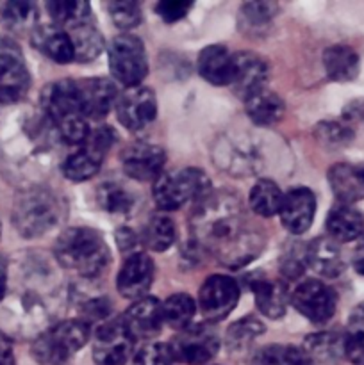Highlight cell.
<instances>
[{
	"mask_svg": "<svg viewBox=\"0 0 364 365\" xmlns=\"http://www.w3.org/2000/svg\"><path fill=\"white\" fill-rule=\"evenodd\" d=\"M191 242L198 252H209L221 264L241 267L259 255L263 241L245 225L239 198L232 192L211 191L195 203L189 220Z\"/></svg>",
	"mask_w": 364,
	"mask_h": 365,
	"instance_id": "1",
	"label": "cell"
},
{
	"mask_svg": "<svg viewBox=\"0 0 364 365\" xmlns=\"http://www.w3.org/2000/svg\"><path fill=\"white\" fill-rule=\"evenodd\" d=\"M54 255L64 269L75 271L82 278L100 277L111 264V250L106 239L88 227H71L61 232Z\"/></svg>",
	"mask_w": 364,
	"mask_h": 365,
	"instance_id": "2",
	"label": "cell"
},
{
	"mask_svg": "<svg viewBox=\"0 0 364 365\" xmlns=\"http://www.w3.org/2000/svg\"><path fill=\"white\" fill-rule=\"evenodd\" d=\"M39 102L43 114L52 121L61 141L77 146L88 139L89 123L81 110L77 82L70 78L50 82L43 88Z\"/></svg>",
	"mask_w": 364,
	"mask_h": 365,
	"instance_id": "3",
	"label": "cell"
},
{
	"mask_svg": "<svg viewBox=\"0 0 364 365\" xmlns=\"http://www.w3.org/2000/svg\"><path fill=\"white\" fill-rule=\"evenodd\" d=\"M211 192V180L200 168L163 171L153 180L152 196L157 209L170 212L186 203H196Z\"/></svg>",
	"mask_w": 364,
	"mask_h": 365,
	"instance_id": "4",
	"label": "cell"
},
{
	"mask_svg": "<svg viewBox=\"0 0 364 365\" xmlns=\"http://www.w3.org/2000/svg\"><path fill=\"white\" fill-rule=\"evenodd\" d=\"M61 220V203L45 187L25 189L13 207V223L21 237L34 239L52 230Z\"/></svg>",
	"mask_w": 364,
	"mask_h": 365,
	"instance_id": "5",
	"label": "cell"
},
{
	"mask_svg": "<svg viewBox=\"0 0 364 365\" xmlns=\"http://www.w3.org/2000/svg\"><path fill=\"white\" fill-rule=\"evenodd\" d=\"M89 341V327L81 319L61 321L39 334L32 344V356L39 365H71V359Z\"/></svg>",
	"mask_w": 364,
	"mask_h": 365,
	"instance_id": "6",
	"label": "cell"
},
{
	"mask_svg": "<svg viewBox=\"0 0 364 365\" xmlns=\"http://www.w3.org/2000/svg\"><path fill=\"white\" fill-rule=\"evenodd\" d=\"M111 75L125 88L141 86L148 75V59L143 41L134 34H118L109 45Z\"/></svg>",
	"mask_w": 364,
	"mask_h": 365,
	"instance_id": "7",
	"label": "cell"
},
{
	"mask_svg": "<svg viewBox=\"0 0 364 365\" xmlns=\"http://www.w3.org/2000/svg\"><path fill=\"white\" fill-rule=\"evenodd\" d=\"M116 132L111 127L89 130L88 139L82 143L81 148L68 155L61 166L64 177L71 182H86L95 177L106 159V153L116 143Z\"/></svg>",
	"mask_w": 364,
	"mask_h": 365,
	"instance_id": "8",
	"label": "cell"
},
{
	"mask_svg": "<svg viewBox=\"0 0 364 365\" xmlns=\"http://www.w3.org/2000/svg\"><path fill=\"white\" fill-rule=\"evenodd\" d=\"M173 360L188 365H202L214 359L220 349V337L213 324L193 323L181 330L170 344Z\"/></svg>",
	"mask_w": 364,
	"mask_h": 365,
	"instance_id": "9",
	"label": "cell"
},
{
	"mask_svg": "<svg viewBox=\"0 0 364 365\" xmlns=\"http://www.w3.org/2000/svg\"><path fill=\"white\" fill-rule=\"evenodd\" d=\"M31 75L21 50L9 38H0V103H16L27 95Z\"/></svg>",
	"mask_w": 364,
	"mask_h": 365,
	"instance_id": "10",
	"label": "cell"
},
{
	"mask_svg": "<svg viewBox=\"0 0 364 365\" xmlns=\"http://www.w3.org/2000/svg\"><path fill=\"white\" fill-rule=\"evenodd\" d=\"M289 302L314 324H325L330 321L338 309V294L334 289L316 278H309L296 285L289 296Z\"/></svg>",
	"mask_w": 364,
	"mask_h": 365,
	"instance_id": "11",
	"label": "cell"
},
{
	"mask_svg": "<svg viewBox=\"0 0 364 365\" xmlns=\"http://www.w3.org/2000/svg\"><path fill=\"white\" fill-rule=\"evenodd\" d=\"M239 284L227 274H211L198 292V307L207 323H220L239 302Z\"/></svg>",
	"mask_w": 364,
	"mask_h": 365,
	"instance_id": "12",
	"label": "cell"
},
{
	"mask_svg": "<svg viewBox=\"0 0 364 365\" xmlns=\"http://www.w3.org/2000/svg\"><path fill=\"white\" fill-rule=\"evenodd\" d=\"M136 341L128 334L121 317L107 319L96 328L93 359L98 365H125L132 356Z\"/></svg>",
	"mask_w": 364,
	"mask_h": 365,
	"instance_id": "13",
	"label": "cell"
},
{
	"mask_svg": "<svg viewBox=\"0 0 364 365\" xmlns=\"http://www.w3.org/2000/svg\"><path fill=\"white\" fill-rule=\"evenodd\" d=\"M114 107L118 121L131 132L143 130L157 116L156 93L146 86L125 88V91L118 95Z\"/></svg>",
	"mask_w": 364,
	"mask_h": 365,
	"instance_id": "14",
	"label": "cell"
},
{
	"mask_svg": "<svg viewBox=\"0 0 364 365\" xmlns=\"http://www.w3.org/2000/svg\"><path fill=\"white\" fill-rule=\"evenodd\" d=\"M270 78V66L266 59L253 52L232 53L231 88L239 98L246 100L256 93L266 89Z\"/></svg>",
	"mask_w": 364,
	"mask_h": 365,
	"instance_id": "15",
	"label": "cell"
},
{
	"mask_svg": "<svg viewBox=\"0 0 364 365\" xmlns=\"http://www.w3.org/2000/svg\"><path fill=\"white\" fill-rule=\"evenodd\" d=\"M121 166L125 175L139 182L156 180L163 173L166 153L161 146L152 143L138 141L125 146L120 153Z\"/></svg>",
	"mask_w": 364,
	"mask_h": 365,
	"instance_id": "16",
	"label": "cell"
},
{
	"mask_svg": "<svg viewBox=\"0 0 364 365\" xmlns=\"http://www.w3.org/2000/svg\"><path fill=\"white\" fill-rule=\"evenodd\" d=\"M121 323L134 341H148L157 337L164 324L163 303L152 296L136 299L121 316Z\"/></svg>",
	"mask_w": 364,
	"mask_h": 365,
	"instance_id": "17",
	"label": "cell"
},
{
	"mask_svg": "<svg viewBox=\"0 0 364 365\" xmlns=\"http://www.w3.org/2000/svg\"><path fill=\"white\" fill-rule=\"evenodd\" d=\"M156 266L150 255L138 252L128 255L121 264L116 277V289L123 298L139 299L145 298L153 282Z\"/></svg>",
	"mask_w": 364,
	"mask_h": 365,
	"instance_id": "18",
	"label": "cell"
},
{
	"mask_svg": "<svg viewBox=\"0 0 364 365\" xmlns=\"http://www.w3.org/2000/svg\"><path fill=\"white\" fill-rule=\"evenodd\" d=\"M316 214V196L307 187H293L282 198L280 216L285 230L293 235H302L310 228Z\"/></svg>",
	"mask_w": 364,
	"mask_h": 365,
	"instance_id": "19",
	"label": "cell"
},
{
	"mask_svg": "<svg viewBox=\"0 0 364 365\" xmlns=\"http://www.w3.org/2000/svg\"><path fill=\"white\" fill-rule=\"evenodd\" d=\"M77 82L79 102L86 120H102L116 103L118 89L111 78H84Z\"/></svg>",
	"mask_w": 364,
	"mask_h": 365,
	"instance_id": "20",
	"label": "cell"
},
{
	"mask_svg": "<svg viewBox=\"0 0 364 365\" xmlns=\"http://www.w3.org/2000/svg\"><path fill=\"white\" fill-rule=\"evenodd\" d=\"M216 164L234 177H246L253 173L259 164L256 145L243 139H223V143L216 146Z\"/></svg>",
	"mask_w": 364,
	"mask_h": 365,
	"instance_id": "21",
	"label": "cell"
},
{
	"mask_svg": "<svg viewBox=\"0 0 364 365\" xmlns=\"http://www.w3.org/2000/svg\"><path fill=\"white\" fill-rule=\"evenodd\" d=\"M305 264L325 278L341 277L346 267L341 248L330 237H316L305 246Z\"/></svg>",
	"mask_w": 364,
	"mask_h": 365,
	"instance_id": "22",
	"label": "cell"
},
{
	"mask_svg": "<svg viewBox=\"0 0 364 365\" xmlns=\"http://www.w3.org/2000/svg\"><path fill=\"white\" fill-rule=\"evenodd\" d=\"M328 185L339 203H352L364 200V166L339 163L328 170Z\"/></svg>",
	"mask_w": 364,
	"mask_h": 365,
	"instance_id": "23",
	"label": "cell"
},
{
	"mask_svg": "<svg viewBox=\"0 0 364 365\" xmlns=\"http://www.w3.org/2000/svg\"><path fill=\"white\" fill-rule=\"evenodd\" d=\"M325 228L332 241L352 242L364 235V214L353 205L338 203L327 214Z\"/></svg>",
	"mask_w": 364,
	"mask_h": 365,
	"instance_id": "24",
	"label": "cell"
},
{
	"mask_svg": "<svg viewBox=\"0 0 364 365\" xmlns=\"http://www.w3.org/2000/svg\"><path fill=\"white\" fill-rule=\"evenodd\" d=\"M31 39L32 45L54 63L68 64L75 61L74 45H71L68 31L57 25H38L32 31Z\"/></svg>",
	"mask_w": 364,
	"mask_h": 365,
	"instance_id": "25",
	"label": "cell"
},
{
	"mask_svg": "<svg viewBox=\"0 0 364 365\" xmlns=\"http://www.w3.org/2000/svg\"><path fill=\"white\" fill-rule=\"evenodd\" d=\"M196 68L203 81L214 86L231 84L232 53L223 45H209L200 52Z\"/></svg>",
	"mask_w": 364,
	"mask_h": 365,
	"instance_id": "26",
	"label": "cell"
},
{
	"mask_svg": "<svg viewBox=\"0 0 364 365\" xmlns=\"http://www.w3.org/2000/svg\"><path fill=\"white\" fill-rule=\"evenodd\" d=\"M256 305L263 316L270 319H280L285 314L289 294L285 285L277 280H266V278H256L252 284Z\"/></svg>",
	"mask_w": 364,
	"mask_h": 365,
	"instance_id": "27",
	"label": "cell"
},
{
	"mask_svg": "<svg viewBox=\"0 0 364 365\" xmlns=\"http://www.w3.org/2000/svg\"><path fill=\"white\" fill-rule=\"evenodd\" d=\"M323 66L330 81L350 82L359 75V53L348 45H332L323 52Z\"/></svg>",
	"mask_w": 364,
	"mask_h": 365,
	"instance_id": "28",
	"label": "cell"
},
{
	"mask_svg": "<svg viewBox=\"0 0 364 365\" xmlns=\"http://www.w3.org/2000/svg\"><path fill=\"white\" fill-rule=\"evenodd\" d=\"M96 203L113 216H128L138 205V196L121 182H103L96 189Z\"/></svg>",
	"mask_w": 364,
	"mask_h": 365,
	"instance_id": "29",
	"label": "cell"
},
{
	"mask_svg": "<svg viewBox=\"0 0 364 365\" xmlns=\"http://www.w3.org/2000/svg\"><path fill=\"white\" fill-rule=\"evenodd\" d=\"M245 110L256 125L270 127L284 116V100L277 93L263 89L245 100Z\"/></svg>",
	"mask_w": 364,
	"mask_h": 365,
	"instance_id": "30",
	"label": "cell"
},
{
	"mask_svg": "<svg viewBox=\"0 0 364 365\" xmlns=\"http://www.w3.org/2000/svg\"><path fill=\"white\" fill-rule=\"evenodd\" d=\"M4 27L14 34L32 32L38 27V7L34 2H4L0 7Z\"/></svg>",
	"mask_w": 364,
	"mask_h": 365,
	"instance_id": "31",
	"label": "cell"
},
{
	"mask_svg": "<svg viewBox=\"0 0 364 365\" xmlns=\"http://www.w3.org/2000/svg\"><path fill=\"white\" fill-rule=\"evenodd\" d=\"M68 36L71 39V45H74L75 61H79V63H89V61L96 59L106 46L103 36L89 21L70 29Z\"/></svg>",
	"mask_w": 364,
	"mask_h": 365,
	"instance_id": "32",
	"label": "cell"
},
{
	"mask_svg": "<svg viewBox=\"0 0 364 365\" xmlns=\"http://www.w3.org/2000/svg\"><path fill=\"white\" fill-rule=\"evenodd\" d=\"M343 351L353 365H364V302L350 312L343 334Z\"/></svg>",
	"mask_w": 364,
	"mask_h": 365,
	"instance_id": "33",
	"label": "cell"
},
{
	"mask_svg": "<svg viewBox=\"0 0 364 365\" xmlns=\"http://www.w3.org/2000/svg\"><path fill=\"white\" fill-rule=\"evenodd\" d=\"M46 11L52 18L54 25L70 31L77 25L88 24L91 7L88 2L81 0H56V2H46Z\"/></svg>",
	"mask_w": 364,
	"mask_h": 365,
	"instance_id": "34",
	"label": "cell"
},
{
	"mask_svg": "<svg viewBox=\"0 0 364 365\" xmlns=\"http://www.w3.org/2000/svg\"><path fill=\"white\" fill-rule=\"evenodd\" d=\"M282 198H284V195L273 180L261 178L250 189L248 202L253 212L259 214L261 217H273L280 210Z\"/></svg>",
	"mask_w": 364,
	"mask_h": 365,
	"instance_id": "35",
	"label": "cell"
},
{
	"mask_svg": "<svg viewBox=\"0 0 364 365\" xmlns=\"http://www.w3.org/2000/svg\"><path fill=\"white\" fill-rule=\"evenodd\" d=\"M141 245L146 246L152 252H166L177 237L175 223L164 214H156L148 220L141 232Z\"/></svg>",
	"mask_w": 364,
	"mask_h": 365,
	"instance_id": "36",
	"label": "cell"
},
{
	"mask_svg": "<svg viewBox=\"0 0 364 365\" xmlns=\"http://www.w3.org/2000/svg\"><path fill=\"white\" fill-rule=\"evenodd\" d=\"M263 334L264 324L256 317L246 316L228 327L225 342H227V348L232 355H243L245 351H248L250 344Z\"/></svg>",
	"mask_w": 364,
	"mask_h": 365,
	"instance_id": "37",
	"label": "cell"
},
{
	"mask_svg": "<svg viewBox=\"0 0 364 365\" xmlns=\"http://www.w3.org/2000/svg\"><path fill=\"white\" fill-rule=\"evenodd\" d=\"M196 314V303L189 294L178 292L163 303V321L173 330L181 331L191 327Z\"/></svg>",
	"mask_w": 364,
	"mask_h": 365,
	"instance_id": "38",
	"label": "cell"
},
{
	"mask_svg": "<svg viewBox=\"0 0 364 365\" xmlns=\"http://www.w3.org/2000/svg\"><path fill=\"white\" fill-rule=\"evenodd\" d=\"M252 365H313L302 348L291 344H271L256 353Z\"/></svg>",
	"mask_w": 364,
	"mask_h": 365,
	"instance_id": "39",
	"label": "cell"
},
{
	"mask_svg": "<svg viewBox=\"0 0 364 365\" xmlns=\"http://www.w3.org/2000/svg\"><path fill=\"white\" fill-rule=\"evenodd\" d=\"M303 351L309 355V359H316L320 362H332L339 356L345 355L343 351V334L338 331H321V334L309 335L305 339V348Z\"/></svg>",
	"mask_w": 364,
	"mask_h": 365,
	"instance_id": "40",
	"label": "cell"
},
{
	"mask_svg": "<svg viewBox=\"0 0 364 365\" xmlns=\"http://www.w3.org/2000/svg\"><path fill=\"white\" fill-rule=\"evenodd\" d=\"M277 13V2H245V6L239 11V24L246 32L261 31L268 27Z\"/></svg>",
	"mask_w": 364,
	"mask_h": 365,
	"instance_id": "41",
	"label": "cell"
},
{
	"mask_svg": "<svg viewBox=\"0 0 364 365\" xmlns=\"http://www.w3.org/2000/svg\"><path fill=\"white\" fill-rule=\"evenodd\" d=\"M109 14L114 25L121 31H128L141 24V6L136 0H113L109 2Z\"/></svg>",
	"mask_w": 364,
	"mask_h": 365,
	"instance_id": "42",
	"label": "cell"
},
{
	"mask_svg": "<svg viewBox=\"0 0 364 365\" xmlns=\"http://www.w3.org/2000/svg\"><path fill=\"white\" fill-rule=\"evenodd\" d=\"M305 246L300 242H291L288 248L284 250L280 257V273L284 274L288 280H296L305 271Z\"/></svg>",
	"mask_w": 364,
	"mask_h": 365,
	"instance_id": "43",
	"label": "cell"
},
{
	"mask_svg": "<svg viewBox=\"0 0 364 365\" xmlns=\"http://www.w3.org/2000/svg\"><path fill=\"white\" fill-rule=\"evenodd\" d=\"M316 138L323 145L332 146V148H341V146H346L352 141L353 132L352 128L343 123H338V121H323V123L318 125Z\"/></svg>",
	"mask_w": 364,
	"mask_h": 365,
	"instance_id": "44",
	"label": "cell"
},
{
	"mask_svg": "<svg viewBox=\"0 0 364 365\" xmlns=\"http://www.w3.org/2000/svg\"><path fill=\"white\" fill-rule=\"evenodd\" d=\"M173 362L170 344L163 342L143 346L132 359V365H171Z\"/></svg>",
	"mask_w": 364,
	"mask_h": 365,
	"instance_id": "45",
	"label": "cell"
},
{
	"mask_svg": "<svg viewBox=\"0 0 364 365\" xmlns=\"http://www.w3.org/2000/svg\"><path fill=\"white\" fill-rule=\"evenodd\" d=\"M191 7V0H163V2L156 4V13L166 24H175L178 20H184Z\"/></svg>",
	"mask_w": 364,
	"mask_h": 365,
	"instance_id": "46",
	"label": "cell"
},
{
	"mask_svg": "<svg viewBox=\"0 0 364 365\" xmlns=\"http://www.w3.org/2000/svg\"><path fill=\"white\" fill-rule=\"evenodd\" d=\"M81 321L86 324L96 323V321H103L106 323L107 317L111 316V303L107 298H93L88 299L81 305Z\"/></svg>",
	"mask_w": 364,
	"mask_h": 365,
	"instance_id": "47",
	"label": "cell"
},
{
	"mask_svg": "<svg viewBox=\"0 0 364 365\" xmlns=\"http://www.w3.org/2000/svg\"><path fill=\"white\" fill-rule=\"evenodd\" d=\"M139 242H141V237H139V235L136 234L132 228H127V227L118 228L116 245H118V248H120L121 253H127V257L132 255V253H138L139 250L136 248V246H138Z\"/></svg>",
	"mask_w": 364,
	"mask_h": 365,
	"instance_id": "48",
	"label": "cell"
},
{
	"mask_svg": "<svg viewBox=\"0 0 364 365\" xmlns=\"http://www.w3.org/2000/svg\"><path fill=\"white\" fill-rule=\"evenodd\" d=\"M0 365H14L13 346L4 331H0Z\"/></svg>",
	"mask_w": 364,
	"mask_h": 365,
	"instance_id": "49",
	"label": "cell"
},
{
	"mask_svg": "<svg viewBox=\"0 0 364 365\" xmlns=\"http://www.w3.org/2000/svg\"><path fill=\"white\" fill-rule=\"evenodd\" d=\"M353 267H355L357 273L364 277V235L360 237V242L353 252Z\"/></svg>",
	"mask_w": 364,
	"mask_h": 365,
	"instance_id": "50",
	"label": "cell"
},
{
	"mask_svg": "<svg viewBox=\"0 0 364 365\" xmlns=\"http://www.w3.org/2000/svg\"><path fill=\"white\" fill-rule=\"evenodd\" d=\"M6 289H7V260L6 257L0 255V302L6 296Z\"/></svg>",
	"mask_w": 364,
	"mask_h": 365,
	"instance_id": "51",
	"label": "cell"
}]
</instances>
